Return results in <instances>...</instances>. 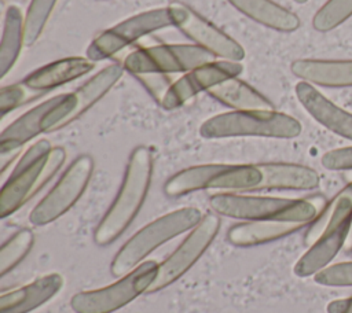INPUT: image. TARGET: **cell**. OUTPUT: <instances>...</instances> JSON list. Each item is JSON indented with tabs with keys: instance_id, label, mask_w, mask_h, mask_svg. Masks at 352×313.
<instances>
[{
	"instance_id": "484cf974",
	"label": "cell",
	"mask_w": 352,
	"mask_h": 313,
	"mask_svg": "<svg viewBox=\"0 0 352 313\" xmlns=\"http://www.w3.org/2000/svg\"><path fill=\"white\" fill-rule=\"evenodd\" d=\"M34 244V233L22 228L15 232L0 248V276L4 277L11 272L32 250Z\"/></svg>"
},
{
	"instance_id": "f546056e",
	"label": "cell",
	"mask_w": 352,
	"mask_h": 313,
	"mask_svg": "<svg viewBox=\"0 0 352 313\" xmlns=\"http://www.w3.org/2000/svg\"><path fill=\"white\" fill-rule=\"evenodd\" d=\"M314 281L326 287H352V261L329 265L314 276Z\"/></svg>"
},
{
	"instance_id": "7a4b0ae2",
	"label": "cell",
	"mask_w": 352,
	"mask_h": 313,
	"mask_svg": "<svg viewBox=\"0 0 352 313\" xmlns=\"http://www.w3.org/2000/svg\"><path fill=\"white\" fill-rule=\"evenodd\" d=\"M153 152L138 146L129 155L118 194L94 231V242L104 247L116 242L142 209L153 177Z\"/></svg>"
},
{
	"instance_id": "4fadbf2b",
	"label": "cell",
	"mask_w": 352,
	"mask_h": 313,
	"mask_svg": "<svg viewBox=\"0 0 352 313\" xmlns=\"http://www.w3.org/2000/svg\"><path fill=\"white\" fill-rule=\"evenodd\" d=\"M169 7L173 14V27L179 29L187 38L209 52L213 58L232 62H242L245 59V49L236 40L201 16L192 8L179 1L170 3Z\"/></svg>"
},
{
	"instance_id": "ac0fdd59",
	"label": "cell",
	"mask_w": 352,
	"mask_h": 313,
	"mask_svg": "<svg viewBox=\"0 0 352 313\" xmlns=\"http://www.w3.org/2000/svg\"><path fill=\"white\" fill-rule=\"evenodd\" d=\"M58 100L59 95L52 96L11 122L0 135V152L22 150L28 141L47 133V118Z\"/></svg>"
},
{
	"instance_id": "d6986e66",
	"label": "cell",
	"mask_w": 352,
	"mask_h": 313,
	"mask_svg": "<svg viewBox=\"0 0 352 313\" xmlns=\"http://www.w3.org/2000/svg\"><path fill=\"white\" fill-rule=\"evenodd\" d=\"M292 73L301 81L326 88L352 86V59H297L290 66Z\"/></svg>"
},
{
	"instance_id": "7402d4cb",
	"label": "cell",
	"mask_w": 352,
	"mask_h": 313,
	"mask_svg": "<svg viewBox=\"0 0 352 313\" xmlns=\"http://www.w3.org/2000/svg\"><path fill=\"white\" fill-rule=\"evenodd\" d=\"M208 95L232 110H275L263 93L238 77L213 86Z\"/></svg>"
},
{
	"instance_id": "8d00e7d4",
	"label": "cell",
	"mask_w": 352,
	"mask_h": 313,
	"mask_svg": "<svg viewBox=\"0 0 352 313\" xmlns=\"http://www.w3.org/2000/svg\"><path fill=\"white\" fill-rule=\"evenodd\" d=\"M98 1H104V0H98Z\"/></svg>"
},
{
	"instance_id": "4316f807",
	"label": "cell",
	"mask_w": 352,
	"mask_h": 313,
	"mask_svg": "<svg viewBox=\"0 0 352 313\" xmlns=\"http://www.w3.org/2000/svg\"><path fill=\"white\" fill-rule=\"evenodd\" d=\"M58 0H30L25 14V38L26 45L38 41L55 10Z\"/></svg>"
},
{
	"instance_id": "e575fe53",
	"label": "cell",
	"mask_w": 352,
	"mask_h": 313,
	"mask_svg": "<svg viewBox=\"0 0 352 313\" xmlns=\"http://www.w3.org/2000/svg\"><path fill=\"white\" fill-rule=\"evenodd\" d=\"M346 251H352V222H351V229H349V235H348V239L345 242V247H344Z\"/></svg>"
},
{
	"instance_id": "277c9868",
	"label": "cell",
	"mask_w": 352,
	"mask_h": 313,
	"mask_svg": "<svg viewBox=\"0 0 352 313\" xmlns=\"http://www.w3.org/2000/svg\"><path fill=\"white\" fill-rule=\"evenodd\" d=\"M63 147H52L47 139L37 140L18 159L0 192V217L6 218L28 203L62 167Z\"/></svg>"
},
{
	"instance_id": "836d02e7",
	"label": "cell",
	"mask_w": 352,
	"mask_h": 313,
	"mask_svg": "<svg viewBox=\"0 0 352 313\" xmlns=\"http://www.w3.org/2000/svg\"><path fill=\"white\" fill-rule=\"evenodd\" d=\"M22 150H15V151H8V152H0V172L4 173L7 167L19 156Z\"/></svg>"
},
{
	"instance_id": "4dcf8cb0",
	"label": "cell",
	"mask_w": 352,
	"mask_h": 313,
	"mask_svg": "<svg viewBox=\"0 0 352 313\" xmlns=\"http://www.w3.org/2000/svg\"><path fill=\"white\" fill-rule=\"evenodd\" d=\"M140 85L150 93V96L161 104L164 97L166 96L172 81L168 78L166 74H158V73H143L133 76Z\"/></svg>"
},
{
	"instance_id": "d590c367",
	"label": "cell",
	"mask_w": 352,
	"mask_h": 313,
	"mask_svg": "<svg viewBox=\"0 0 352 313\" xmlns=\"http://www.w3.org/2000/svg\"><path fill=\"white\" fill-rule=\"evenodd\" d=\"M293 1H296V3H298V4H304V3H307L308 0H293Z\"/></svg>"
},
{
	"instance_id": "e0dca14e",
	"label": "cell",
	"mask_w": 352,
	"mask_h": 313,
	"mask_svg": "<svg viewBox=\"0 0 352 313\" xmlns=\"http://www.w3.org/2000/svg\"><path fill=\"white\" fill-rule=\"evenodd\" d=\"M95 67V62L87 56H70L47 63L29 73L23 82L34 91L50 92L65 84H69L88 73Z\"/></svg>"
},
{
	"instance_id": "8fae6325",
	"label": "cell",
	"mask_w": 352,
	"mask_h": 313,
	"mask_svg": "<svg viewBox=\"0 0 352 313\" xmlns=\"http://www.w3.org/2000/svg\"><path fill=\"white\" fill-rule=\"evenodd\" d=\"M213 56L195 44H158L139 48L128 54L122 66L132 76L143 73L175 74L187 73Z\"/></svg>"
},
{
	"instance_id": "83f0119b",
	"label": "cell",
	"mask_w": 352,
	"mask_h": 313,
	"mask_svg": "<svg viewBox=\"0 0 352 313\" xmlns=\"http://www.w3.org/2000/svg\"><path fill=\"white\" fill-rule=\"evenodd\" d=\"M352 16V0H327L314 15L312 26L316 32L326 33Z\"/></svg>"
},
{
	"instance_id": "44dd1931",
	"label": "cell",
	"mask_w": 352,
	"mask_h": 313,
	"mask_svg": "<svg viewBox=\"0 0 352 313\" xmlns=\"http://www.w3.org/2000/svg\"><path fill=\"white\" fill-rule=\"evenodd\" d=\"M308 224L279 222V221H246L232 225L227 232V239L236 247H252L280 237L289 236Z\"/></svg>"
},
{
	"instance_id": "5bb4252c",
	"label": "cell",
	"mask_w": 352,
	"mask_h": 313,
	"mask_svg": "<svg viewBox=\"0 0 352 313\" xmlns=\"http://www.w3.org/2000/svg\"><path fill=\"white\" fill-rule=\"evenodd\" d=\"M243 66L241 62L212 59L173 81L160 106L164 110H176L198 93L208 92L216 85L241 76Z\"/></svg>"
},
{
	"instance_id": "6da1fadb",
	"label": "cell",
	"mask_w": 352,
	"mask_h": 313,
	"mask_svg": "<svg viewBox=\"0 0 352 313\" xmlns=\"http://www.w3.org/2000/svg\"><path fill=\"white\" fill-rule=\"evenodd\" d=\"M319 183L318 172L304 165L285 162L226 163L210 180L208 189L234 194L264 189L309 191L315 189Z\"/></svg>"
},
{
	"instance_id": "30bf717a",
	"label": "cell",
	"mask_w": 352,
	"mask_h": 313,
	"mask_svg": "<svg viewBox=\"0 0 352 313\" xmlns=\"http://www.w3.org/2000/svg\"><path fill=\"white\" fill-rule=\"evenodd\" d=\"M95 162L91 155L81 154L62 173L56 184L33 207L29 222L34 227H44L69 211L87 189L94 173Z\"/></svg>"
},
{
	"instance_id": "ffe728a7",
	"label": "cell",
	"mask_w": 352,
	"mask_h": 313,
	"mask_svg": "<svg viewBox=\"0 0 352 313\" xmlns=\"http://www.w3.org/2000/svg\"><path fill=\"white\" fill-rule=\"evenodd\" d=\"M235 10L268 29L290 33L298 29L300 18L272 0H227Z\"/></svg>"
},
{
	"instance_id": "1f68e13d",
	"label": "cell",
	"mask_w": 352,
	"mask_h": 313,
	"mask_svg": "<svg viewBox=\"0 0 352 313\" xmlns=\"http://www.w3.org/2000/svg\"><path fill=\"white\" fill-rule=\"evenodd\" d=\"M322 165L329 170H352V146L327 151L322 156Z\"/></svg>"
},
{
	"instance_id": "52a82bcc",
	"label": "cell",
	"mask_w": 352,
	"mask_h": 313,
	"mask_svg": "<svg viewBox=\"0 0 352 313\" xmlns=\"http://www.w3.org/2000/svg\"><path fill=\"white\" fill-rule=\"evenodd\" d=\"M158 262L143 261L113 284L74 294L70 299V308L74 313H114L142 294L148 292L158 276Z\"/></svg>"
},
{
	"instance_id": "603a6c76",
	"label": "cell",
	"mask_w": 352,
	"mask_h": 313,
	"mask_svg": "<svg viewBox=\"0 0 352 313\" xmlns=\"http://www.w3.org/2000/svg\"><path fill=\"white\" fill-rule=\"evenodd\" d=\"M25 38V15L16 5H8L4 12L0 40V77L4 78L19 59Z\"/></svg>"
},
{
	"instance_id": "8992f818",
	"label": "cell",
	"mask_w": 352,
	"mask_h": 313,
	"mask_svg": "<svg viewBox=\"0 0 352 313\" xmlns=\"http://www.w3.org/2000/svg\"><path fill=\"white\" fill-rule=\"evenodd\" d=\"M302 130L300 121L276 110H231L208 118L199 128L205 139L268 137L294 139Z\"/></svg>"
},
{
	"instance_id": "9a60e30c",
	"label": "cell",
	"mask_w": 352,
	"mask_h": 313,
	"mask_svg": "<svg viewBox=\"0 0 352 313\" xmlns=\"http://www.w3.org/2000/svg\"><path fill=\"white\" fill-rule=\"evenodd\" d=\"M294 92L300 104L316 122L334 135L352 140V113L329 100L314 85L305 81L297 82Z\"/></svg>"
},
{
	"instance_id": "cb8c5ba5",
	"label": "cell",
	"mask_w": 352,
	"mask_h": 313,
	"mask_svg": "<svg viewBox=\"0 0 352 313\" xmlns=\"http://www.w3.org/2000/svg\"><path fill=\"white\" fill-rule=\"evenodd\" d=\"M124 71L125 69L122 63H111L99 70L76 91H73V121L89 110L95 103H98L121 80Z\"/></svg>"
},
{
	"instance_id": "ba28073f",
	"label": "cell",
	"mask_w": 352,
	"mask_h": 313,
	"mask_svg": "<svg viewBox=\"0 0 352 313\" xmlns=\"http://www.w3.org/2000/svg\"><path fill=\"white\" fill-rule=\"evenodd\" d=\"M329 206L331 218L327 228L294 265L293 270L298 277L315 276L327 268L340 250L345 247L352 222V181L329 202Z\"/></svg>"
},
{
	"instance_id": "2e32d148",
	"label": "cell",
	"mask_w": 352,
	"mask_h": 313,
	"mask_svg": "<svg viewBox=\"0 0 352 313\" xmlns=\"http://www.w3.org/2000/svg\"><path fill=\"white\" fill-rule=\"evenodd\" d=\"M65 284L60 273H48L0 295V313H30L59 294Z\"/></svg>"
},
{
	"instance_id": "d4e9b609",
	"label": "cell",
	"mask_w": 352,
	"mask_h": 313,
	"mask_svg": "<svg viewBox=\"0 0 352 313\" xmlns=\"http://www.w3.org/2000/svg\"><path fill=\"white\" fill-rule=\"evenodd\" d=\"M226 163H205L186 167L172 177L164 185V192L168 196L179 198L195 191L208 189L210 180L224 167Z\"/></svg>"
},
{
	"instance_id": "7c38bea8",
	"label": "cell",
	"mask_w": 352,
	"mask_h": 313,
	"mask_svg": "<svg viewBox=\"0 0 352 313\" xmlns=\"http://www.w3.org/2000/svg\"><path fill=\"white\" fill-rule=\"evenodd\" d=\"M220 228L219 214H206L190 231L180 246L160 264L158 276L148 292H157L179 280L208 250Z\"/></svg>"
},
{
	"instance_id": "f1b7e54d",
	"label": "cell",
	"mask_w": 352,
	"mask_h": 313,
	"mask_svg": "<svg viewBox=\"0 0 352 313\" xmlns=\"http://www.w3.org/2000/svg\"><path fill=\"white\" fill-rule=\"evenodd\" d=\"M43 95L45 93L32 89L23 81L4 85L0 89V114L1 117H6L8 113Z\"/></svg>"
},
{
	"instance_id": "d6a6232c",
	"label": "cell",
	"mask_w": 352,
	"mask_h": 313,
	"mask_svg": "<svg viewBox=\"0 0 352 313\" xmlns=\"http://www.w3.org/2000/svg\"><path fill=\"white\" fill-rule=\"evenodd\" d=\"M326 310L327 313H352V297L331 301Z\"/></svg>"
},
{
	"instance_id": "3957f363",
	"label": "cell",
	"mask_w": 352,
	"mask_h": 313,
	"mask_svg": "<svg viewBox=\"0 0 352 313\" xmlns=\"http://www.w3.org/2000/svg\"><path fill=\"white\" fill-rule=\"evenodd\" d=\"M324 198L292 199L276 196H256L234 192H219L209 198L216 214L246 221H279L309 224L326 206Z\"/></svg>"
},
{
	"instance_id": "9c48e42d",
	"label": "cell",
	"mask_w": 352,
	"mask_h": 313,
	"mask_svg": "<svg viewBox=\"0 0 352 313\" xmlns=\"http://www.w3.org/2000/svg\"><path fill=\"white\" fill-rule=\"evenodd\" d=\"M170 26H175V21L169 5L139 12L99 33L88 45L87 58L92 62L109 59L140 38Z\"/></svg>"
},
{
	"instance_id": "5b68a950",
	"label": "cell",
	"mask_w": 352,
	"mask_h": 313,
	"mask_svg": "<svg viewBox=\"0 0 352 313\" xmlns=\"http://www.w3.org/2000/svg\"><path fill=\"white\" fill-rule=\"evenodd\" d=\"M202 217L199 209L188 206L176 209L153 220L129 237L117 251L110 265L111 275L116 277L126 275L140 265L144 258L160 246L191 231Z\"/></svg>"
}]
</instances>
